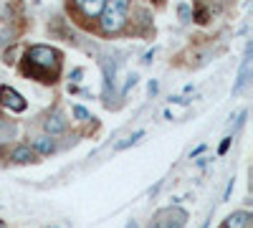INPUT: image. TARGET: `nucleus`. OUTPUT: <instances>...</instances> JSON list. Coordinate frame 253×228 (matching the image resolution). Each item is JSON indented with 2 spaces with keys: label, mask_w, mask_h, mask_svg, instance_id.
<instances>
[{
  "label": "nucleus",
  "mask_w": 253,
  "mask_h": 228,
  "mask_svg": "<svg viewBox=\"0 0 253 228\" xmlns=\"http://www.w3.org/2000/svg\"><path fill=\"white\" fill-rule=\"evenodd\" d=\"M58 69H61V51L51 48V46H31L26 51V66L23 71L31 76V79H38V81H56L58 76Z\"/></svg>",
  "instance_id": "1"
},
{
  "label": "nucleus",
  "mask_w": 253,
  "mask_h": 228,
  "mask_svg": "<svg viewBox=\"0 0 253 228\" xmlns=\"http://www.w3.org/2000/svg\"><path fill=\"white\" fill-rule=\"evenodd\" d=\"M251 71H253V44L246 46V53H243V61H241V69H238V79L233 84V96H241L251 81Z\"/></svg>",
  "instance_id": "2"
},
{
  "label": "nucleus",
  "mask_w": 253,
  "mask_h": 228,
  "mask_svg": "<svg viewBox=\"0 0 253 228\" xmlns=\"http://www.w3.org/2000/svg\"><path fill=\"white\" fill-rule=\"evenodd\" d=\"M99 23L104 33H119L126 26V13H119L114 8H104V13L99 15Z\"/></svg>",
  "instance_id": "3"
},
{
  "label": "nucleus",
  "mask_w": 253,
  "mask_h": 228,
  "mask_svg": "<svg viewBox=\"0 0 253 228\" xmlns=\"http://www.w3.org/2000/svg\"><path fill=\"white\" fill-rule=\"evenodd\" d=\"M155 218H157L165 228H185V223H187V213H185L182 208H177V205H170V208L160 211Z\"/></svg>",
  "instance_id": "4"
},
{
  "label": "nucleus",
  "mask_w": 253,
  "mask_h": 228,
  "mask_svg": "<svg viewBox=\"0 0 253 228\" xmlns=\"http://www.w3.org/2000/svg\"><path fill=\"white\" fill-rule=\"evenodd\" d=\"M0 104L18 114V112H26L28 101L23 99V94H18L13 87H0Z\"/></svg>",
  "instance_id": "5"
},
{
  "label": "nucleus",
  "mask_w": 253,
  "mask_h": 228,
  "mask_svg": "<svg viewBox=\"0 0 253 228\" xmlns=\"http://www.w3.org/2000/svg\"><path fill=\"white\" fill-rule=\"evenodd\" d=\"M10 160L18 165H31V162H38V155L33 152L31 144H15L10 150Z\"/></svg>",
  "instance_id": "6"
},
{
  "label": "nucleus",
  "mask_w": 253,
  "mask_h": 228,
  "mask_svg": "<svg viewBox=\"0 0 253 228\" xmlns=\"http://www.w3.org/2000/svg\"><path fill=\"white\" fill-rule=\"evenodd\" d=\"M74 3L86 18H99L107 8V0H74Z\"/></svg>",
  "instance_id": "7"
},
{
  "label": "nucleus",
  "mask_w": 253,
  "mask_h": 228,
  "mask_svg": "<svg viewBox=\"0 0 253 228\" xmlns=\"http://www.w3.org/2000/svg\"><path fill=\"white\" fill-rule=\"evenodd\" d=\"M43 127H46V132L53 137V135H63L66 132V127H69V122L63 119V114H58V112H53V114H48L46 117V122H43Z\"/></svg>",
  "instance_id": "8"
},
{
  "label": "nucleus",
  "mask_w": 253,
  "mask_h": 228,
  "mask_svg": "<svg viewBox=\"0 0 253 228\" xmlns=\"http://www.w3.org/2000/svg\"><path fill=\"white\" fill-rule=\"evenodd\" d=\"M248 226H251V213H246V211L230 213L223 223V228H248Z\"/></svg>",
  "instance_id": "9"
},
{
  "label": "nucleus",
  "mask_w": 253,
  "mask_h": 228,
  "mask_svg": "<svg viewBox=\"0 0 253 228\" xmlns=\"http://www.w3.org/2000/svg\"><path fill=\"white\" fill-rule=\"evenodd\" d=\"M33 152H36V155H51V152H56V142H53L48 135L36 137V142H33Z\"/></svg>",
  "instance_id": "10"
},
{
  "label": "nucleus",
  "mask_w": 253,
  "mask_h": 228,
  "mask_svg": "<svg viewBox=\"0 0 253 228\" xmlns=\"http://www.w3.org/2000/svg\"><path fill=\"white\" fill-rule=\"evenodd\" d=\"M142 137H144V132H142V130H137L134 135H129V137H126V139L117 142V147H114V150H126V147H132V144H137V142H139Z\"/></svg>",
  "instance_id": "11"
},
{
  "label": "nucleus",
  "mask_w": 253,
  "mask_h": 228,
  "mask_svg": "<svg viewBox=\"0 0 253 228\" xmlns=\"http://www.w3.org/2000/svg\"><path fill=\"white\" fill-rule=\"evenodd\" d=\"M177 15H180L182 23H187V20L193 18V8H190L187 3H180V5H177Z\"/></svg>",
  "instance_id": "12"
},
{
  "label": "nucleus",
  "mask_w": 253,
  "mask_h": 228,
  "mask_svg": "<svg viewBox=\"0 0 253 228\" xmlns=\"http://www.w3.org/2000/svg\"><path fill=\"white\" fill-rule=\"evenodd\" d=\"M107 8H114L119 13H126V8H129V0H107Z\"/></svg>",
  "instance_id": "13"
},
{
  "label": "nucleus",
  "mask_w": 253,
  "mask_h": 228,
  "mask_svg": "<svg viewBox=\"0 0 253 228\" xmlns=\"http://www.w3.org/2000/svg\"><path fill=\"white\" fill-rule=\"evenodd\" d=\"M74 117H76L79 122H89V119H91V114H89L86 109H84V107H79V104L74 107Z\"/></svg>",
  "instance_id": "14"
},
{
  "label": "nucleus",
  "mask_w": 253,
  "mask_h": 228,
  "mask_svg": "<svg viewBox=\"0 0 253 228\" xmlns=\"http://www.w3.org/2000/svg\"><path fill=\"white\" fill-rule=\"evenodd\" d=\"M8 44H13V33L10 31H0V48H5Z\"/></svg>",
  "instance_id": "15"
},
{
  "label": "nucleus",
  "mask_w": 253,
  "mask_h": 228,
  "mask_svg": "<svg viewBox=\"0 0 253 228\" xmlns=\"http://www.w3.org/2000/svg\"><path fill=\"white\" fill-rule=\"evenodd\" d=\"M137 81H139V76L137 74H129V76H126V84H124V89H122V94H126V91H129L134 84H137Z\"/></svg>",
  "instance_id": "16"
},
{
  "label": "nucleus",
  "mask_w": 253,
  "mask_h": 228,
  "mask_svg": "<svg viewBox=\"0 0 253 228\" xmlns=\"http://www.w3.org/2000/svg\"><path fill=\"white\" fill-rule=\"evenodd\" d=\"M246 117H248V112H241V114H238V119H236V127H233V132H238V130L243 127V124H246Z\"/></svg>",
  "instance_id": "17"
},
{
  "label": "nucleus",
  "mask_w": 253,
  "mask_h": 228,
  "mask_svg": "<svg viewBox=\"0 0 253 228\" xmlns=\"http://www.w3.org/2000/svg\"><path fill=\"white\" fill-rule=\"evenodd\" d=\"M230 142H233V137H225V139L220 142V147H218V152H220V155H225V152H228V147H230Z\"/></svg>",
  "instance_id": "18"
},
{
  "label": "nucleus",
  "mask_w": 253,
  "mask_h": 228,
  "mask_svg": "<svg viewBox=\"0 0 253 228\" xmlns=\"http://www.w3.org/2000/svg\"><path fill=\"white\" fill-rule=\"evenodd\" d=\"M147 91H150V94L155 96V94L160 91V84H157V81H150V84H147Z\"/></svg>",
  "instance_id": "19"
},
{
  "label": "nucleus",
  "mask_w": 253,
  "mask_h": 228,
  "mask_svg": "<svg viewBox=\"0 0 253 228\" xmlns=\"http://www.w3.org/2000/svg\"><path fill=\"white\" fill-rule=\"evenodd\" d=\"M233 182H236L233 178L228 180V188H225V195H223V200H228V198H230V193H233Z\"/></svg>",
  "instance_id": "20"
},
{
  "label": "nucleus",
  "mask_w": 253,
  "mask_h": 228,
  "mask_svg": "<svg viewBox=\"0 0 253 228\" xmlns=\"http://www.w3.org/2000/svg\"><path fill=\"white\" fill-rule=\"evenodd\" d=\"M81 76H84V69H74L71 71V81H81Z\"/></svg>",
  "instance_id": "21"
},
{
  "label": "nucleus",
  "mask_w": 253,
  "mask_h": 228,
  "mask_svg": "<svg viewBox=\"0 0 253 228\" xmlns=\"http://www.w3.org/2000/svg\"><path fill=\"white\" fill-rule=\"evenodd\" d=\"M152 58H155V48L144 53V58H142V64H152Z\"/></svg>",
  "instance_id": "22"
},
{
  "label": "nucleus",
  "mask_w": 253,
  "mask_h": 228,
  "mask_svg": "<svg viewBox=\"0 0 253 228\" xmlns=\"http://www.w3.org/2000/svg\"><path fill=\"white\" fill-rule=\"evenodd\" d=\"M170 101H175V104H182V107H185V104H190V99H185V96H172Z\"/></svg>",
  "instance_id": "23"
},
{
  "label": "nucleus",
  "mask_w": 253,
  "mask_h": 228,
  "mask_svg": "<svg viewBox=\"0 0 253 228\" xmlns=\"http://www.w3.org/2000/svg\"><path fill=\"white\" fill-rule=\"evenodd\" d=\"M160 188H162V180H160L157 185H152V188H150V195H157V193H160Z\"/></svg>",
  "instance_id": "24"
},
{
  "label": "nucleus",
  "mask_w": 253,
  "mask_h": 228,
  "mask_svg": "<svg viewBox=\"0 0 253 228\" xmlns=\"http://www.w3.org/2000/svg\"><path fill=\"white\" fill-rule=\"evenodd\" d=\"M205 20H208V10H200L198 13V23H205Z\"/></svg>",
  "instance_id": "25"
},
{
  "label": "nucleus",
  "mask_w": 253,
  "mask_h": 228,
  "mask_svg": "<svg viewBox=\"0 0 253 228\" xmlns=\"http://www.w3.org/2000/svg\"><path fill=\"white\" fill-rule=\"evenodd\" d=\"M203 150H205V144H200V147H198V150H193V152H190V157H198V155H200Z\"/></svg>",
  "instance_id": "26"
},
{
  "label": "nucleus",
  "mask_w": 253,
  "mask_h": 228,
  "mask_svg": "<svg viewBox=\"0 0 253 228\" xmlns=\"http://www.w3.org/2000/svg\"><path fill=\"white\" fill-rule=\"evenodd\" d=\"M150 228H165V226H162V223H160V221H157V218H155V221H152V226H150Z\"/></svg>",
  "instance_id": "27"
},
{
  "label": "nucleus",
  "mask_w": 253,
  "mask_h": 228,
  "mask_svg": "<svg viewBox=\"0 0 253 228\" xmlns=\"http://www.w3.org/2000/svg\"><path fill=\"white\" fill-rule=\"evenodd\" d=\"M126 228H137V221H129V223H126Z\"/></svg>",
  "instance_id": "28"
},
{
  "label": "nucleus",
  "mask_w": 253,
  "mask_h": 228,
  "mask_svg": "<svg viewBox=\"0 0 253 228\" xmlns=\"http://www.w3.org/2000/svg\"><path fill=\"white\" fill-rule=\"evenodd\" d=\"M0 228H5V226H3V223H0Z\"/></svg>",
  "instance_id": "29"
}]
</instances>
